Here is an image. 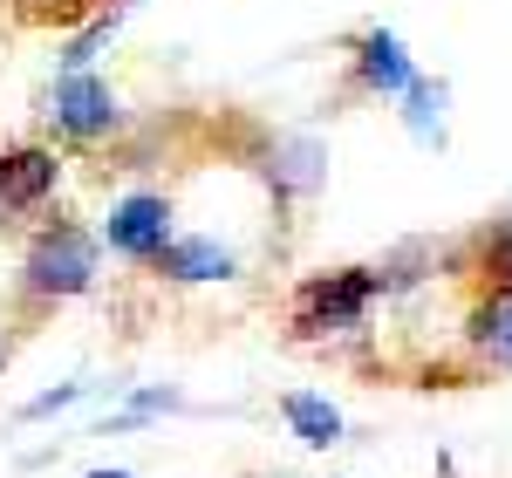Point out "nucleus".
<instances>
[{
    "mask_svg": "<svg viewBox=\"0 0 512 478\" xmlns=\"http://www.w3.org/2000/svg\"><path fill=\"white\" fill-rule=\"evenodd\" d=\"M89 287H96V233L76 219H48L21 253V294L35 308H55V301H76Z\"/></svg>",
    "mask_w": 512,
    "mask_h": 478,
    "instance_id": "nucleus-1",
    "label": "nucleus"
},
{
    "mask_svg": "<svg viewBox=\"0 0 512 478\" xmlns=\"http://www.w3.org/2000/svg\"><path fill=\"white\" fill-rule=\"evenodd\" d=\"M383 294V274L376 267H335V274H308L294 287V335L301 342H321V335H349L362 328V315L376 308Z\"/></svg>",
    "mask_w": 512,
    "mask_h": 478,
    "instance_id": "nucleus-2",
    "label": "nucleus"
},
{
    "mask_svg": "<svg viewBox=\"0 0 512 478\" xmlns=\"http://www.w3.org/2000/svg\"><path fill=\"white\" fill-rule=\"evenodd\" d=\"M48 130L62 137V144H103V137H117L123 130V103L110 82L96 76H62L48 89Z\"/></svg>",
    "mask_w": 512,
    "mask_h": 478,
    "instance_id": "nucleus-3",
    "label": "nucleus"
},
{
    "mask_svg": "<svg viewBox=\"0 0 512 478\" xmlns=\"http://www.w3.org/2000/svg\"><path fill=\"white\" fill-rule=\"evenodd\" d=\"M103 246L110 253H123V260H137V267H151L164 246H171V199L164 192H130V199L110 205V219H103Z\"/></svg>",
    "mask_w": 512,
    "mask_h": 478,
    "instance_id": "nucleus-4",
    "label": "nucleus"
},
{
    "mask_svg": "<svg viewBox=\"0 0 512 478\" xmlns=\"http://www.w3.org/2000/svg\"><path fill=\"white\" fill-rule=\"evenodd\" d=\"M349 89L355 96H410L417 89V69L390 28H369L349 41Z\"/></svg>",
    "mask_w": 512,
    "mask_h": 478,
    "instance_id": "nucleus-5",
    "label": "nucleus"
},
{
    "mask_svg": "<svg viewBox=\"0 0 512 478\" xmlns=\"http://www.w3.org/2000/svg\"><path fill=\"white\" fill-rule=\"evenodd\" d=\"M55 178H62V158L48 144H14L0 151V219H21V212H41L55 199Z\"/></svg>",
    "mask_w": 512,
    "mask_h": 478,
    "instance_id": "nucleus-6",
    "label": "nucleus"
},
{
    "mask_svg": "<svg viewBox=\"0 0 512 478\" xmlns=\"http://www.w3.org/2000/svg\"><path fill=\"white\" fill-rule=\"evenodd\" d=\"M465 349L472 362L512 376V287H478L472 315H465Z\"/></svg>",
    "mask_w": 512,
    "mask_h": 478,
    "instance_id": "nucleus-7",
    "label": "nucleus"
},
{
    "mask_svg": "<svg viewBox=\"0 0 512 478\" xmlns=\"http://www.w3.org/2000/svg\"><path fill=\"white\" fill-rule=\"evenodd\" d=\"M158 280H178V287H198V280H233L239 260L219 246V239H171L158 260H151Z\"/></svg>",
    "mask_w": 512,
    "mask_h": 478,
    "instance_id": "nucleus-8",
    "label": "nucleus"
},
{
    "mask_svg": "<svg viewBox=\"0 0 512 478\" xmlns=\"http://www.w3.org/2000/svg\"><path fill=\"white\" fill-rule=\"evenodd\" d=\"M280 417L294 424V438L315 444V451L342 444V410H335L328 397H315V390H294V397H280Z\"/></svg>",
    "mask_w": 512,
    "mask_h": 478,
    "instance_id": "nucleus-9",
    "label": "nucleus"
},
{
    "mask_svg": "<svg viewBox=\"0 0 512 478\" xmlns=\"http://www.w3.org/2000/svg\"><path fill=\"white\" fill-rule=\"evenodd\" d=\"M7 14L21 28H82L103 14V0H7Z\"/></svg>",
    "mask_w": 512,
    "mask_h": 478,
    "instance_id": "nucleus-10",
    "label": "nucleus"
},
{
    "mask_svg": "<svg viewBox=\"0 0 512 478\" xmlns=\"http://www.w3.org/2000/svg\"><path fill=\"white\" fill-rule=\"evenodd\" d=\"M472 274L478 287H512V219H492L472 246Z\"/></svg>",
    "mask_w": 512,
    "mask_h": 478,
    "instance_id": "nucleus-11",
    "label": "nucleus"
},
{
    "mask_svg": "<svg viewBox=\"0 0 512 478\" xmlns=\"http://www.w3.org/2000/svg\"><path fill=\"white\" fill-rule=\"evenodd\" d=\"M110 28H117V7H110V14H96V21H82V35L69 41V55H62V69H69V76H76V69H89V55H96V48L110 41Z\"/></svg>",
    "mask_w": 512,
    "mask_h": 478,
    "instance_id": "nucleus-12",
    "label": "nucleus"
},
{
    "mask_svg": "<svg viewBox=\"0 0 512 478\" xmlns=\"http://www.w3.org/2000/svg\"><path fill=\"white\" fill-rule=\"evenodd\" d=\"M76 397H82L76 383H69V390H55V397H35V403H28V417H48V410H62V403H76Z\"/></svg>",
    "mask_w": 512,
    "mask_h": 478,
    "instance_id": "nucleus-13",
    "label": "nucleus"
},
{
    "mask_svg": "<svg viewBox=\"0 0 512 478\" xmlns=\"http://www.w3.org/2000/svg\"><path fill=\"white\" fill-rule=\"evenodd\" d=\"M89 478H130V472H117V465H110V472H89Z\"/></svg>",
    "mask_w": 512,
    "mask_h": 478,
    "instance_id": "nucleus-14",
    "label": "nucleus"
},
{
    "mask_svg": "<svg viewBox=\"0 0 512 478\" xmlns=\"http://www.w3.org/2000/svg\"><path fill=\"white\" fill-rule=\"evenodd\" d=\"M103 7H130V0H103Z\"/></svg>",
    "mask_w": 512,
    "mask_h": 478,
    "instance_id": "nucleus-15",
    "label": "nucleus"
}]
</instances>
